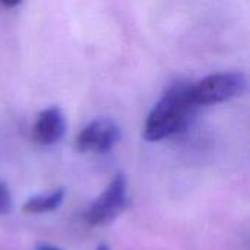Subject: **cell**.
Listing matches in <instances>:
<instances>
[{"mask_svg":"<svg viewBox=\"0 0 250 250\" xmlns=\"http://www.w3.org/2000/svg\"><path fill=\"white\" fill-rule=\"evenodd\" d=\"M122 132L119 125L108 119L100 117L86 125L76 138V148L81 152L105 154L120 141Z\"/></svg>","mask_w":250,"mask_h":250,"instance_id":"obj_4","label":"cell"},{"mask_svg":"<svg viewBox=\"0 0 250 250\" xmlns=\"http://www.w3.org/2000/svg\"><path fill=\"white\" fill-rule=\"evenodd\" d=\"M37 250H62V249L54 248V246H48V245H42V246H40Z\"/></svg>","mask_w":250,"mask_h":250,"instance_id":"obj_9","label":"cell"},{"mask_svg":"<svg viewBox=\"0 0 250 250\" xmlns=\"http://www.w3.org/2000/svg\"><path fill=\"white\" fill-rule=\"evenodd\" d=\"M22 0H0V4L4 7H15L21 3Z\"/></svg>","mask_w":250,"mask_h":250,"instance_id":"obj_8","label":"cell"},{"mask_svg":"<svg viewBox=\"0 0 250 250\" xmlns=\"http://www.w3.org/2000/svg\"><path fill=\"white\" fill-rule=\"evenodd\" d=\"M198 108L190 97V85H173L148 114L142 133L144 139L160 142L186 130Z\"/></svg>","mask_w":250,"mask_h":250,"instance_id":"obj_1","label":"cell"},{"mask_svg":"<svg viewBox=\"0 0 250 250\" xmlns=\"http://www.w3.org/2000/svg\"><path fill=\"white\" fill-rule=\"evenodd\" d=\"M66 133V117L59 107L42 110L32 127V138L38 145L50 146L57 144Z\"/></svg>","mask_w":250,"mask_h":250,"instance_id":"obj_5","label":"cell"},{"mask_svg":"<svg viewBox=\"0 0 250 250\" xmlns=\"http://www.w3.org/2000/svg\"><path fill=\"white\" fill-rule=\"evenodd\" d=\"M248 79L242 72H223L190 85V97L198 107L230 101L245 94Z\"/></svg>","mask_w":250,"mask_h":250,"instance_id":"obj_2","label":"cell"},{"mask_svg":"<svg viewBox=\"0 0 250 250\" xmlns=\"http://www.w3.org/2000/svg\"><path fill=\"white\" fill-rule=\"evenodd\" d=\"M63 199H64V189L62 188L41 193V195H35L23 204L22 212L29 214V215L47 214V212L57 209L62 205Z\"/></svg>","mask_w":250,"mask_h":250,"instance_id":"obj_6","label":"cell"},{"mask_svg":"<svg viewBox=\"0 0 250 250\" xmlns=\"http://www.w3.org/2000/svg\"><path fill=\"white\" fill-rule=\"evenodd\" d=\"M127 205V179L123 173H117L100 196L91 204L85 214V221L91 227L107 226L114 221Z\"/></svg>","mask_w":250,"mask_h":250,"instance_id":"obj_3","label":"cell"},{"mask_svg":"<svg viewBox=\"0 0 250 250\" xmlns=\"http://www.w3.org/2000/svg\"><path fill=\"white\" fill-rule=\"evenodd\" d=\"M97 250H110V248H107L105 245H100V246L97 248Z\"/></svg>","mask_w":250,"mask_h":250,"instance_id":"obj_10","label":"cell"},{"mask_svg":"<svg viewBox=\"0 0 250 250\" xmlns=\"http://www.w3.org/2000/svg\"><path fill=\"white\" fill-rule=\"evenodd\" d=\"M12 209V196L4 183L0 182V215L9 214Z\"/></svg>","mask_w":250,"mask_h":250,"instance_id":"obj_7","label":"cell"}]
</instances>
